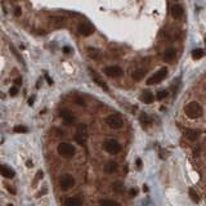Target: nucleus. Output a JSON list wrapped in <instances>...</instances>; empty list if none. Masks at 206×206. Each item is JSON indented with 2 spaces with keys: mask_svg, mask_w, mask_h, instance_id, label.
<instances>
[{
  "mask_svg": "<svg viewBox=\"0 0 206 206\" xmlns=\"http://www.w3.org/2000/svg\"><path fill=\"white\" fill-rule=\"evenodd\" d=\"M205 90H206V84H205Z\"/></svg>",
  "mask_w": 206,
  "mask_h": 206,
  "instance_id": "obj_41",
  "label": "nucleus"
},
{
  "mask_svg": "<svg viewBox=\"0 0 206 206\" xmlns=\"http://www.w3.org/2000/svg\"><path fill=\"white\" fill-rule=\"evenodd\" d=\"M184 113L189 119H198V117L202 116L204 109H202V106L198 102H189L184 107Z\"/></svg>",
  "mask_w": 206,
  "mask_h": 206,
  "instance_id": "obj_1",
  "label": "nucleus"
},
{
  "mask_svg": "<svg viewBox=\"0 0 206 206\" xmlns=\"http://www.w3.org/2000/svg\"><path fill=\"white\" fill-rule=\"evenodd\" d=\"M63 53H66V54H70V53H71V48H70V47H63Z\"/></svg>",
  "mask_w": 206,
  "mask_h": 206,
  "instance_id": "obj_33",
  "label": "nucleus"
},
{
  "mask_svg": "<svg viewBox=\"0 0 206 206\" xmlns=\"http://www.w3.org/2000/svg\"><path fill=\"white\" fill-rule=\"evenodd\" d=\"M144 75H145V72L143 70H134L133 72H131V77H133V80H135V81H140L144 77Z\"/></svg>",
  "mask_w": 206,
  "mask_h": 206,
  "instance_id": "obj_20",
  "label": "nucleus"
},
{
  "mask_svg": "<svg viewBox=\"0 0 206 206\" xmlns=\"http://www.w3.org/2000/svg\"><path fill=\"white\" fill-rule=\"evenodd\" d=\"M168 95H169L168 90H160L158 93H157V95H156V98H157L158 101H161V99H165Z\"/></svg>",
  "mask_w": 206,
  "mask_h": 206,
  "instance_id": "obj_27",
  "label": "nucleus"
},
{
  "mask_svg": "<svg viewBox=\"0 0 206 206\" xmlns=\"http://www.w3.org/2000/svg\"><path fill=\"white\" fill-rule=\"evenodd\" d=\"M176 57V50L174 48H168L164 52V59L166 62H171L175 59Z\"/></svg>",
  "mask_w": 206,
  "mask_h": 206,
  "instance_id": "obj_14",
  "label": "nucleus"
},
{
  "mask_svg": "<svg viewBox=\"0 0 206 206\" xmlns=\"http://www.w3.org/2000/svg\"><path fill=\"white\" fill-rule=\"evenodd\" d=\"M137 193H138L137 189H134V188H133V189H130V196H131V197H135Z\"/></svg>",
  "mask_w": 206,
  "mask_h": 206,
  "instance_id": "obj_32",
  "label": "nucleus"
},
{
  "mask_svg": "<svg viewBox=\"0 0 206 206\" xmlns=\"http://www.w3.org/2000/svg\"><path fill=\"white\" fill-rule=\"evenodd\" d=\"M9 94L12 95V97H14V95H17V94H18V88H17V86H13V88H10V90H9Z\"/></svg>",
  "mask_w": 206,
  "mask_h": 206,
  "instance_id": "obj_29",
  "label": "nucleus"
},
{
  "mask_svg": "<svg viewBox=\"0 0 206 206\" xmlns=\"http://www.w3.org/2000/svg\"><path fill=\"white\" fill-rule=\"evenodd\" d=\"M184 137H186L189 142H194V140H197V139H198L200 134H198V131H196V130L187 129L186 131H184Z\"/></svg>",
  "mask_w": 206,
  "mask_h": 206,
  "instance_id": "obj_16",
  "label": "nucleus"
},
{
  "mask_svg": "<svg viewBox=\"0 0 206 206\" xmlns=\"http://www.w3.org/2000/svg\"><path fill=\"white\" fill-rule=\"evenodd\" d=\"M117 169H119V165H117V162H115V161H109V162H107V164L103 166V171L107 173V174L115 173Z\"/></svg>",
  "mask_w": 206,
  "mask_h": 206,
  "instance_id": "obj_17",
  "label": "nucleus"
},
{
  "mask_svg": "<svg viewBox=\"0 0 206 206\" xmlns=\"http://www.w3.org/2000/svg\"><path fill=\"white\" fill-rule=\"evenodd\" d=\"M14 83H16V85H17V86H18V85L22 84V79H21V77H17V79L14 80Z\"/></svg>",
  "mask_w": 206,
  "mask_h": 206,
  "instance_id": "obj_34",
  "label": "nucleus"
},
{
  "mask_svg": "<svg viewBox=\"0 0 206 206\" xmlns=\"http://www.w3.org/2000/svg\"><path fill=\"white\" fill-rule=\"evenodd\" d=\"M112 188L115 192H124V184L121 182H115L112 184Z\"/></svg>",
  "mask_w": 206,
  "mask_h": 206,
  "instance_id": "obj_25",
  "label": "nucleus"
},
{
  "mask_svg": "<svg viewBox=\"0 0 206 206\" xmlns=\"http://www.w3.org/2000/svg\"><path fill=\"white\" fill-rule=\"evenodd\" d=\"M189 197H191V200H192L193 202H200V197H198V194L194 192L193 189H189Z\"/></svg>",
  "mask_w": 206,
  "mask_h": 206,
  "instance_id": "obj_26",
  "label": "nucleus"
},
{
  "mask_svg": "<svg viewBox=\"0 0 206 206\" xmlns=\"http://www.w3.org/2000/svg\"><path fill=\"white\" fill-rule=\"evenodd\" d=\"M42 178H44V173H42L41 170H39L37 174H36V180H40V179H42Z\"/></svg>",
  "mask_w": 206,
  "mask_h": 206,
  "instance_id": "obj_30",
  "label": "nucleus"
},
{
  "mask_svg": "<svg viewBox=\"0 0 206 206\" xmlns=\"http://www.w3.org/2000/svg\"><path fill=\"white\" fill-rule=\"evenodd\" d=\"M58 153L65 158H71L75 155V147L70 143H66V142L59 143L58 144Z\"/></svg>",
  "mask_w": 206,
  "mask_h": 206,
  "instance_id": "obj_3",
  "label": "nucleus"
},
{
  "mask_svg": "<svg viewBox=\"0 0 206 206\" xmlns=\"http://www.w3.org/2000/svg\"><path fill=\"white\" fill-rule=\"evenodd\" d=\"M86 126L84 125V124H81V125H79V127H77V133H76V137H75V140L79 143L80 145H85V143H86Z\"/></svg>",
  "mask_w": 206,
  "mask_h": 206,
  "instance_id": "obj_8",
  "label": "nucleus"
},
{
  "mask_svg": "<svg viewBox=\"0 0 206 206\" xmlns=\"http://www.w3.org/2000/svg\"><path fill=\"white\" fill-rule=\"evenodd\" d=\"M65 206H83V201L77 197H70L65 201Z\"/></svg>",
  "mask_w": 206,
  "mask_h": 206,
  "instance_id": "obj_18",
  "label": "nucleus"
},
{
  "mask_svg": "<svg viewBox=\"0 0 206 206\" xmlns=\"http://www.w3.org/2000/svg\"><path fill=\"white\" fill-rule=\"evenodd\" d=\"M103 72H104L108 77H112V79L121 77L124 75V71L120 66H107L103 68Z\"/></svg>",
  "mask_w": 206,
  "mask_h": 206,
  "instance_id": "obj_7",
  "label": "nucleus"
},
{
  "mask_svg": "<svg viewBox=\"0 0 206 206\" xmlns=\"http://www.w3.org/2000/svg\"><path fill=\"white\" fill-rule=\"evenodd\" d=\"M170 14H171V17H173V18H175V19L180 18L182 14H183V6L180 4L171 5V8H170Z\"/></svg>",
  "mask_w": 206,
  "mask_h": 206,
  "instance_id": "obj_13",
  "label": "nucleus"
},
{
  "mask_svg": "<svg viewBox=\"0 0 206 206\" xmlns=\"http://www.w3.org/2000/svg\"><path fill=\"white\" fill-rule=\"evenodd\" d=\"M16 14H17V16H21V9H19V8L16 9Z\"/></svg>",
  "mask_w": 206,
  "mask_h": 206,
  "instance_id": "obj_38",
  "label": "nucleus"
},
{
  "mask_svg": "<svg viewBox=\"0 0 206 206\" xmlns=\"http://www.w3.org/2000/svg\"><path fill=\"white\" fill-rule=\"evenodd\" d=\"M205 44H206V36H205Z\"/></svg>",
  "mask_w": 206,
  "mask_h": 206,
  "instance_id": "obj_40",
  "label": "nucleus"
},
{
  "mask_svg": "<svg viewBox=\"0 0 206 206\" xmlns=\"http://www.w3.org/2000/svg\"><path fill=\"white\" fill-rule=\"evenodd\" d=\"M59 186H61V189L68 191L75 186V179H73V176L70 175V174H65V175H62L61 178H59Z\"/></svg>",
  "mask_w": 206,
  "mask_h": 206,
  "instance_id": "obj_6",
  "label": "nucleus"
},
{
  "mask_svg": "<svg viewBox=\"0 0 206 206\" xmlns=\"http://www.w3.org/2000/svg\"><path fill=\"white\" fill-rule=\"evenodd\" d=\"M26 165H27V168H32V166H34V165H32V161H30V160H28V161L26 162Z\"/></svg>",
  "mask_w": 206,
  "mask_h": 206,
  "instance_id": "obj_36",
  "label": "nucleus"
},
{
  "mask_svg": "<svg viewBox=\"0 0 206 206\" xmlns=\"http://www.w3.org/2000/svg\"><path fill=\"white\" fill-rule=\"evenodd\" d=\"M0 174L6 179H12V178H14V175H16L14 170L6 165H0Z\"/></svg>",
  "mask_w": 206,
  "mask_h": 206,
  "instance_id": "obj_12",
  "label": "nucleus"
},
{
  "mask_svg": "<svg viewBox=\"0 0 206 206\" xmlns=\"http://www.w3.org/2000/svg\"><path fill=\"white\" fill-rule=\"evenodd\" d=\"M8 206H13V205H12V204H9V205H8Z\"/></svg>",
  "mask_w": 206,
  "mask_h": 206,
  "instance_id": "obj_39",
  "label": "nucleus"
},
{
  "mask_svg": "<svg viewBox=\"0 0 206 206\" xmlns=\"http://www.w3.org/2000/svg\"><path fill=\"white\" fill-rule=\"evenodd\" d=\"M106 124H107L111 129H121L124 126V120L120 115L112 113V115L106 117Z\"/></svg>",
  "mask_w": 206,
  "mask_h": 206,
  "instance_id": "obj_2",
  "label": "nucleus"
},
{
  "mask_svg": "<svg viewBox=\"0 0 206 206\" xmlns=\"http://www.w3.org/2000/svg\"><path fill=\"white\" fill-rule=\"evenodd\" d=\"M89 71H90V75H91V77H93V80L95 81V84H97L98 86H101L103 90L108 91V86H107V84L104 83V80H103L102 77L98 75V73H95V72H94V71L91 70V68H89Z\"/></svg>",
  "mask_w": 206,
  "mask_h": 206,
  "instance_id": "obj_11",
  "label": "nucleus"
},
{
  "mask_svg": "<svg viewBox=\"0 0 206 206\" xmlns=\"http://www.w3.org/2000/svg\"><path fill=\"white\" fill-rule=\"evenodd\" d=\"M34 101H35V97H34V95H32V97H30V98H28V104H30V106H32L34 104Z\"/></svg>",
  "mask_w": 206,
  "mask_h": 206,
  "instance_id": "obj_35",
  "label": "nucleus"
},
{
  "mask_svg": "<svg viewBox=\"0 0 206 206\" xmlns=\"http://www.w3.org/2000/svg\"><path fill=\"white\" fill-rule=\"evenodd\" d=\"M99 205L101 206H121L120 202H117L115 200H109V198H102V200H99Z\"/></svg>",
  "mask_w": 206,
  "mask_h": 206,
  "instance_id": "obj_19",
  "label": "nucleus"
},
{
  "mask_svg": "<svg viewBox=\"0 0 206 206\" xmlns=\"http://www.w3.org/2000/svg\"><path fill=\"white\" fill-rule=\"evenodd\" d=\"M204 55H205V50H202V49H194V50H192V58L194 61L201 59Z\"/></svg>",
  "mask_w": 206,
  "mask_h": 206,
  "instance_id": "obj_22",
  "label": "nucleus"
},
{
  "mask_svg": "<svg viewBox=\"0 0 206 206\" xmlns=\"http://www.w3.org/2000/svg\"><path fill=\"white\" fill-rule=\"evenodd\" d=\"M166 75H168V68H166V67H162V68H160L157 72H155L153 75L147 80V85H155V84L161 83V81L166 77Z\"/></svg>",
  "mask_w": 206,
  "mask_h": 206,
  "instance_id": "obj_4",
  "label": "nucleus"
},
{
  "mask_svg": "<svg viewBox=\"0 0 206 206\" xmlns=\"http://www.w3.org/2000/svg\"><path fill=\"white\" fill-rule=\"evenodd\" d=\"M103 148H104V150L107 151L108 153H111V155H116V153H119V152L121 151V145H120V143L116 139L104 140V143H103Z\"/></svg>",
  "mask_w": 206,
  "mask_h": 206,
  "instance_id": "obj_5",
  "label": "nucleus"
},
{
  "mask_svg": "<svg viewBox=\"0 0 206 206\" xmlns=\"http://www.w3.org/2000/svg\"><path fill=\"white\" fill-rule=\"evenodd\" d=\"M140 99H142L143 103H145V104H151V103L155 101V95L152 94L150 90H144L143 93H142Z\"/></svg>",
  "mask_w": 206,
  "mask_h": 206,
  "instance_id": "obj_15",
  "label": "nucleus"
},
{
  "mask_svg": "<svg viewBox=\"0 0 206 206\" xmlns=\"http://www.w3.org/2000/svg\"><path fill=\"white\" fill-rule=\"evenodd\" d=\"M77 31H79L80 35H83V36H90V35L94 32V28H93V26H91L90 23L83 22V23L79 24V27H77Z\"/></svg>",
  "mask_w": 206,
  "mask_h": 206,
  "instance_id": "obj_9",
  "label": "nucleus"
},
{
  "mask_svg": "<svg viewBox=\"0 0 206 206\" xmlns=\"http://www.w3.org/2000/svg\"><path fill=\"white\" fill-rule=\"evenodd\" d=\"M47 80H48V84H49V85H52V84H53V80H52V79H50V77H49L48 75H47Z\"/></svg>",
  "mask_w": 206,
  "mask_h": 206,
  "instance_id": "obj_37",
  "label": "nucleus"
},
{
  "mask_svg": "<svg viewBox=\"0 0 206 206\" xmlns=\"http://www.w3.org/2000/svg\"><path fill=\"white\" fill-rule=\"evenodd\" d=\"M9 49H10V52H12L13 54L16 55V58H17V59H18V61H19V63H24V61H23V58H22V55H21L19 53L17 52V49L14 48L13 45H9Z\"/></svg>",
  "mask_w": 206,
  "mask_h": 206,
  "instance_id": "obj_24",
  "label": "nucleus"
},
{
  "mask_svg": "<svg viewBox=\"0 0 206 206\" xmlns=\"http://www.w3.org/2000/svg\"><path fill=\"white\" fill-rule=\"evenodd\" d=\"M88 53H89V55L93 59L99 58V57H101V52H99L98 49H94V48H88Z\"/></svg>",
  "mask_w": 206,
  "mask_h": 206,
  "instance_id": "obj_23",
  "label": "nucleus"
},
{
  "mask_svg": "<svg viewBox=\"0 0 206 206\" xmlns=\"http://www.w3.org/2000/svg\"><path fill=\"white\" fill-rule=\"evenodd\" d=\"M16 133H27L28 131V129L27 127H24V126H22V125H17V126H14V129H13Z\"/></svg>",
  "mask_w": 206,
  "mask_h": 206,
  "instance_id": "obj_28",
  "label": "nucleus"
},
{
  "mask_svg": "<svg viewBox=\"0 0 206 206\" xmlns=\"http://www.w3.org/2000/svg\"><path fill=\"white\" fill-rule=\"evenodd\" d=\"M135 164H137V169H138V170L142 169V160H140V158H137Z\"/></svg>",
  "mask_w": 206,
  "mask_h": 206,
  "instance_id": "obj_31",
  "label": "nucleus"
},
{
  "mask_svg": "<svg viewBox=\"0 0 206 206\" xmlns=\"http://www.w3.org/2000/svg\"><path fill=\"white\" fill-rule=\"evenodd\" d=\"M139 121H140L142 125H143V127H147V126L151 124V121H150V117H148V115H147V113H145V112H140Z\"/></svg>",
  "mask_w": 206,
  "mask_h": 206,
  "instance_id": "obj_21",
  "label": "nucleus"
},
{
  "mask_svg": "<svg viewBox=\"0 0 206 206\" xmlns=\"http://www.w3.org/2000/svg\"><path fill=\"white\" fill-rule=\"evenodd\" d=\"M59 116H61V119L67 124V125H72V124L75 122V116H73V113L68 111V109H62Z\"/></svg>",
  "mask_w": 206,
  "mask_h": 206,
  "instance_id": "obj_10",
  "label": "nucleus"
}]
</instances>
